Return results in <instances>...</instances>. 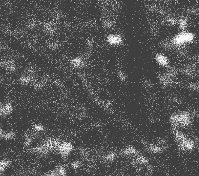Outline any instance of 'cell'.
<instances>
[{
    "instance_id": "6da1fadb",
    "label": "cell",
    "mask_w": 199,
    "mask_h": 176,
    "mask_svg": "<svg viewBox=\"0 0 199 176\" xmlns=\"http://www.w3.org/2000/svg\"><path fill=\"white\" fill-rule=\"evenodd\" d=\"M72 146L70 144L65 143L59 146L58 152L62 158H67L70 155L72 150Z\"/></svg>"
},
{
    "instance_id": "3957f363",
    "label": "cell",
    "mask_w": 199,
    "mask_h": 176,
    "mask_svg": "<svg viewBox=\"0 0 199 176\" xmlns=\"http://www.w3.org/2000/svg\"><path fill=\"white\" fill-rule=\"evenodd\" d=\"M103 160L107 161H113L115 158L114 155L112 153H108L107 154L104 155L102 157Z\"/></svg>"
},
{
    "instance_id": "7a4b0ae2",
    "label": "cell",
    "mask_w": 199,
    "mask_h": 176,
    "mask_svg": "<svg viewBox=\"0 0 199 176\" xmlns=\"http://www.w3.org/2000/svg\"><path fill=\"white\" fill-rule=\"evenodd\" d=\"M55 173L57 176H67V171L65 167L63 166L59 167L58 168Z\"/></svg>"
},
{
    "instance_id": "277c9868",
    "label": "cell",
    "mask_w": 199,
    "mask_h": 176,
    "mask_svg": "<svg viewBox=\"0 0 199 176\" xmlns=\"http://www.w3.org/2000/svg\"><path fill=\"white\" fill-rule=\"evenodd\" d=\"M79 154L82 158L86 159L88 157L89 153L86 150L82 149L79 152Z\"/></svg>"
}]
</instances>
